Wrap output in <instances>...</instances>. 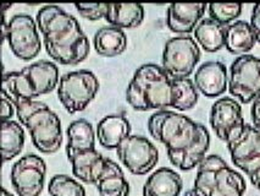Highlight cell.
<instances>
[{
    "mask_svg": "<svg viewBox=\"0 0 260 196\" xmlns=\"http://www.w3.org/2000/svg\"><path fill=\"white\" fill-rule=\"evenodd\" d=\"M47 174L44 159L35 153L21 157L11 168L10 179L19 196H39L42 194Z\"/></svg>",
    "mask_w": 260,
    "mask_h": 196,
    "instance_id": "cell-12",
    "label": "cell"
},
{
    "mask_svg": "<svg viewBox=\"0 0 260 196\" xmlns=\"http://www.w3.org/2000/svg\"><path fill=\"white\" fill-rule=\"evenodd\" d=\"M183 180L178 173L170 168H159L143 186V196H180Z\"/></svg>",
    "mask_w": 260,
    "mask_h": 196,
    "instance_id": "cell-19",
    "label": "cell"
},
{
    "mask_svg": "<svg viewBox=\"0 0 260 196\" xmlns=\"http://www.w3.org/2000/svg\"><path fill=\"white\" fill-rule=\"evenodd\" d=\"M117 157L135 176H144L158 164L159 152L152 141L138 135H129L116 149Z\"/></svg>",
    "mask_w": 260,
    "mask_h": 196,
    "instance_id": "cell-11",
    "label": "cell"
},
{
    "mask_svg": "<svg viewBox=\"0 0 260 196\" xmlns=\"http://www.w3.org/2000/svg\"><path fill=\"white\" fill-rule=\"evenodd\" d=\"M2 196H14V195L10 194V192H9L8 190L5 189V188H3V194H2Z\"/></svg>",
    "mask_w": 260,
    "mask_h": 196,
    "instance_id": "cell-36",
    "label": "cell"
},
{
    "mask_svg": "<svg viewBox=\"0 0 260 196\" xmlns=\"http://www.w3.org/2000/svg\"><path fill=\"white\" fill-rule=\"evenodd\" d=\"M105 20L119 29H136L143 22L144 8L141 4H108Z\"/></svg>",
    "mask_w": 260,
    "mask_h": 196,
    "instance_id": "cell-24",
    "label": "cell"
},
{
    "mask_svg": "<svg viewBox=\"0 0 260 196\" xmlns=\"http://www.w3.org/2000/svg\"><path fill=\"white\" fill-rule=\"evenodd\" d=\"M48 191L50 196H86L83 186L66 174H56L51 178Z\"/></svg>",
    "mask_w": 260,
    "mask_h": 196,
    "instance_id": "cell-28",
    "label": "cell"
},
{
    "mask_svg": "<svg viewBox=\"0 0 260 196\" xmlns=\"http://www.w3.org/2000/svg\"><path fill=\"white\" fill-rule=\"evenodd\" d=\"M150 135L166 147L170 162L181 171H192L207 157L210 134L203 124L172 110H158L148 120Z\"/></svg>",
    "mask_w": 260,
    "mask_h": 196,
    "instance_id": "cell-1",
    "label": "cell"
},
{
    "mask_svg": "<svg viewBox=\"0 0 260 196\" xmlns=\"http://www.w3.org/2000/svg\"><path fill=\"white\" fill-rule=\"evenodd\" d=\"M37 27V21L27 14L15 15L9 21L5 39L17 58L31 60L41 52L42 43Z\"/></svg>",
    "mask_w": 260,
    "mask_h": 196,
    "instance_id": "cell-10",
    "label": "cell"
},
{
    "mask_svg": "<svg viewBox=\"0 0 260 196\" xmlns=\"http://www.w3.org/2000/svg\"><path fill=\"white\" fill-rule=\"evenodd\" d=\"M194 189L203 196H243L247 184L221 157L210 155L198 165Z\"/></svg>",
    "mask_w": 260,
    "mask_h": 196,
    "instance_id": "cell-6",
    "label": "cell"
},
{
    "mask_svg": "<svg viewBox=\"0 0 260 196\" xmlns=\"http://www.w3.org/2000/svg\"><path fill=\"white\" fill-rule=\"evenodd\" d=\"M229 91L248 104L260 96V59L246 54L238 57L229 72Z\"/></svg>",
    "mask_w": 260,
    "mask_h": 196,
    "instance_id": "cell-9",
    "label": "cell"
},
{
    "mask_svg": "<svg viewBox=\"0 0 260 196\" xmlns=\"http://www.w3.org/2000/svg\"><path fill=\"white\" fill-rule=\"evenodd\" d=\"M256 43L255 33L249 22L237 20L228 26L225 48L235 55H246Z\"/></svg>",
    "mask_w": 260,
    "mask_h": 196,
    "instance_id": "cell-21",
    "label": "cell"
},
{
    "mask_svg": "<svg viewBox=\"0 0 260 196\" xmlns=\"http://www.w3.org/2000/svg\"><path fill=\"white\" fill-rule=\"evenodd\" d=\"M231 159L236 167L248 177L253 176L260 168V128L250 124L244 125L237 137L228 143Z\"/></svg>",
    "mask_w": 260,
    "mask_h": 196,
    "instance_id": "cell-14",
    "label": "cell"
},
{
    "mask_svg": "<svg viewBox=\"0 0 260 196\" xmlns=\"http://www.w3.org/2000/svg\"><path fill=\"white\" fill-rule=\"evenodd\" d=\"M209 122L216 136L226 144L237 137L246 125L240 102L231 97L220 98L213 104Z\"/></svg>",
    "mask_w": 260,
    "mask_h": 196,
    "instance_id": "cell-13",
    "label": "cell"
},
{
    "mask_svg": "<svg viewBox=\"0 0 260 196\" xmlns=\"http://www.w3.org/2000/svg\"><path fill=\"white\" fill-rule=\"evenodd\" d=\"M228 26L221 25L213 19H203L196 27L194 39L198 46L208 53H215L222 49L226 43Z\"/></svg>",
    "mask_w": 260,
    "mask_h": 196,
    "instance_id": "cell-22",
    "label": "cell"
},
{
    "mask_svg": "<svg viewBox=\"0 0 260 196\" xmlns=\"http://www.w3.org/2000/svg\"><path fill=\"white\" fill-rule=\"evenodd\" d=\"M14 107L20 123L29 131L36 149L45 155L59 151L62 145L61 122L49 105L33 99L19 102Z\"/></svg>",
    "mask_w": 260,
    "mask_h": 196,
    "instance_id": "cell-5",
    "label": "cell"
},
{
    "mask_svg": "<svg viewBox=\"0 0 260 196\" xmlns=\"http://www.w3.org/2000/svg\"><path fill=\"white\" fill-rule=\"evenodd\" d=\"M15 113L14 104L9 101L8 97L2 93V120L3 123L11 120Z\"/></svg>",
    "mask_w": 260,
    "mask_h": 196,
    "instance_id": "cell-31",
    "label": "cell"
},
{
    "mask_svg": "<svg viewBox=\"0 0 260 196\" xmlns=\"http://www.w3.org/2000/svg\"><path fill=\"white\" fill-rule=\"evenodd\" d=\"M93 44L99 55L109 57V58L120 55L127 48L126 33L119 27H102L95 32Z\"/></svg>",
    "mask_w": 260,
    "mask_h": 196,
    "instance_id": "cell-23",
    "label": "cell"
},
{
    "mask_svg": "<svg viewBox=\"0 0 260 196\" xmlns=\"http://www.w3.org/2000/svg\"><path fill=\"white\" fill-rule=\"evenodd\" d=\"M75 8L84 19L89 21H98L105 19L108 10V4L104 3H88V4H82V3H77L75 4Z\"/></svg>",
    "mask_w": 260,
    "mask_h": 196,
    "instance_id": "cell-30",
    "label": "cell"
},
{
    "mask_svg": "<svg viewBox=\"0 0 260 196\" xmlns=\"http://www.w3.org/2000/svg\"><path fill=\"white\" fill-rule=\"evenodd\" d=\"M129 135L131 125L127 118L121 114L104 117L96 126V137L99 144L108 150L117 149Z\"/></svg>",
    "mask_w": 260,
    "mask_h": 196,
    "instance_id": "cell-18",
    "label": "cell"
},
{
    "mask_svg": "<svg viewBox=\"0 0 260 196\" xmlns=\"http://www.w3.org/2000/svg\"><path fill=\"white\" fill-rule=\"evenodd\" d=\"M101 196H128L129 184L116 162L109 158L107 170L95 184Z\"/></svg>",
    "mask_w": 260,
    "mask_h": 196,
    "instance_id": "cell-25",
    "label": "cell"
},
{
    "mask_svg": "<svg viewBox=\"0 0 260 196\" xmlns=\"http://www.w3.org/2000/svg\"><path fill=\"white\" fill-rule=\"evenodd\" d=\"M99 91V81L92 71L77 70L62 75L57 86V97L70 114L88 107Z\"/></svg>",
    "mask_w": 260,
    "mask_h": 196,
    "instance_id": "cell-7",
    "label": "cell"
},
{
    "mask_svg": "<svg viewBox=\"0 0 260 196\" xmlns=\"http://www.w3.org/2000/svg\"><path fill=\"white\" fill-rule=\"evenodd\" d=\"M249 179H250V182H252L253 185L260 191V168L253 174V176L249 177Z\"/></svg>",
    "mask_w": 260,
    "mask_h": 196,
    "instance_id": "cell-34",
    "label": "cell"
},
{
    "mask_svg": "<svg viewBox=\"0 0 260 196\" xmlns=\"http://www.w3.org/2000/svg\"><path fill=\"white\" fill-rule=\"evenodd\" d=\"M69 161L72 164V172L75 177H77L81 182L95 185L107 170L109 158L103 156L96 150H90L78 153Z\"/></svg>",
    "mask_w": 260,
    "mask_h": 196,
    "instance_id": "cell-17",
    "label": "cell"
},
{
    "mask_svg": "<svg viewBox=\"0 0 260 196\" xmlns=\"http://www.w3.org/2000/svg\"><path fill=\"white\" fill-rule=\"evenodd\" d=\"M68 146L66 153L68 158L70 159L78 153L86 152V151L95 150V134L94 128L88 120L78 119L72 122L69 125L68 130Z\"/></svg>",
    "mask_w": 260,
    "mask_h": 196,
    "instance_id": "cell-20",
    "label": "cell"
},
{
    "mask_svg": "<svg viewBox=\"0 0 260 196\" xmlns=\"http://www.w3.org/2000/svg\"><path fill=\"white\" fill-rule=\"evenodd\" d=\"M36 21L51 59L62 65H77L87 59L89 42L76 17L56 5H45Z\"/></svg>",
    "mask_w": 260,
    "mask_h": 196,
    "instance_id": "cell-2",
    "label": "cell"
},
{
    "mask_svg": "<svg viewBox=\"0 0 260 196\" xmlns=\"http://www.w3.org/2000/svg\"><path fill=\"white\" fill-rule=\"evenodd\" d=\"M199 60L201 49L190 36H180L166 42L162 52V69L172 80L188 78Z\"/></svg>",
    "mask_w": 260,
    "mask_h": 196,
    "instance_id": "cell-8",
    "label": "cell"
},
{
    "mask_svg": "<svg viewBox=\"0 0 260 196\" xmlns=\"http://www.w3.org/2000/svg\"><path fill=\"white\" fill-rule=\"evenodd\" d=\"M25 145V131L17 122L9 120L2 124V155L3 162L11 161L21 153Z\"/></svg>",
    "mask_w": 260,
    "mask_h": 196,
    "instance_id": "cell-26",
    "label": "cell"
},
{
    "mask_svg": "<svg viewBox=\"0 0 260 196\" xmlns=\"http://www.w3.org/2000/svg\"><path fill=\"white\" fill-rule=\"evenodd\" d=\"M242 4L240 3H231V4H219V3H214V4L208 5V10H209L210 19L215 20L216 22L221 23V25L229 26L235 22L242 14Z\"/></svg>",
    "mask_w": 260,
    "mask_h": 196,
    "instance_id": "cell-29",
    "label": "cell"
},
{
    "mask_svg": "<svg viewBox=\"0 0 260 196\" xmlns=\"http://www.w3.org/2000/svg\"><path fill=\"white\" fill-rule=\"evenodd\" d=\"M183 196H203V195H202V194H199V192L197 191V190H196L194 188H193V189L188 190V191H187L186 194H184Z\"/></svg>",
    "mask_w": 260,
    "mask_h": 196,
    "instance_id": "cell-35",
    "label": "cell"
},
{
    "mask_svg": "<svg viewBox=\"0 0 260 196\" xmlns=\"http://www.w3.org/2000/svg\"><path fill=\"white\" fill-rule=\"evenodd\" d=\"M126 101L136 110H165L174 103V80L162 66L144 64L137 69L126 90Z\"/></svg>",
    "mask_w": 260,
    "mask_h": 196,
    "instance_id": "cell-3",
    "label": "cell"
},
{
    "mask_svg": "<svg viewBox=\"0 0 260 196\" xmlns=\"http://www.w3.org/2000/svg\"><path fill=\"white\" fill-rule=\"evenodd\" d=\"M193 82L205 97H219L229 89L228 68L223 63L215 60L204 63L196 71Z\"/></svg>",
    "mask_w": 260,
    "mask_h": 196,
    "instance_id": "cell-15",
    "label": "cell"
},
{
    "mask_svg": "<svg viewBox=\"0 0 260 196\" xmlns=\"http://www.w3.org/2000/svg\"><path fill=\"white\" fill-rule=\"evenodd\" d=\"M198 90L190 78L174 80V103L172 108L186 111L192 109L198 103Z\"/></svg>",
    "mask_w": 260,
    "mask_h": 196,
    "instance_id": "cell-27",
    "label": "cell"
},
{
    "mask_svg": "<svg viewBox=\"0 0 260 196\" xmlns=\"http://www.w3.org/2000/svg\"><path fill=\"white\" fill-rule=\"evenodd\" d=\"M250 26H252L253 31L255 33L256 42L260 43V3L254 5L252 16H250Z\"/></svg>",
    "mask_w": 260,
    "mask_h": 196,
    "instance_id": "cell-32",
    "label": "cell"
},
{
    "mask_svg": "<svg viewBox=\"0 0 260 196\" xmlns=\"http://www.w3.org/2000/svg\"><path fill=\"white\" fill-rule=\"evenodd\" d=\"M207 4H170L166 13V25L169 30L180 35L194 31L207 10Z\"/></svg>",
    "mask_w": 260,
    "mask_h": 196,
    "instance_id": "cell-16",
    "label": "cell"
},
{
    "mask_svg": "<svg viewBox=\"0 0 260 196\" xmlns=\"http://www.w3.org/2000/svg\"><path fill=\"white\" fill-rule=\"evenodd\" d=\"M250 116H252L254 126H259L260 128V96L253 101L252 109H250Z\"/></svg>",
    "mask_w": 260,
    "mask_h": 196,
    "instance_id": "cell-33",
    "label": "cell"
},
{
    "mask_svg": "<svg viewBox=\"0 0 260 196\" xmlns=\"http://www.w3.org/2000/svg\"><path fill=\"white\" fill-rule=\"evenodd\" d=\"M59 69L55 63L39 60L20 71L4 74L2 93L13 104L47 95L59 86Z\"/></svg>",
    "mask_w": 260,
    "mask_h": 196,
    "instance_id": "cell-4",
    "label": "cell"
}]
</instances>
